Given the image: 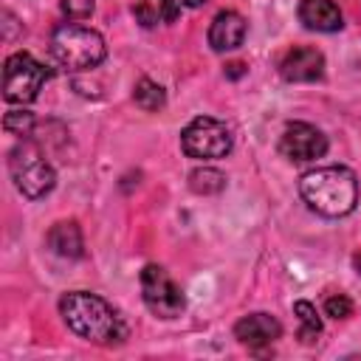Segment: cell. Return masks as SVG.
Returning a JSON list of instances; mask_svg holds the SVG:
<instances>
[{
	"mask_svg": "<svg viewBox=\"0 0 361 361\" xmlns=\"http://www.w3.org/2000/svg\"><path fill=\"white\" fill-rule=\"evenodd\" d=\"M59 313L71 333H76L85 341L113 347L127 338V324L118 316V310L102 299L99 293L87 290H71L59 299Z\"/></svg>",
	"mask_w": 361,
	"mask_h": 361,
	"instance_id": "cell-1",
	"label": "cell"
},
{
	"mask_svg": "<svg viewBox=\"0 0 361 361\" xmlns=\"http://www.w3.org/2000/svg\"><path fill=\"white\" fill-rule=\"evenodd\" d=\"M302 200L322 217H344L358 203V180L347 166H316L299 178Z\"/></svg>",
	"mask_w": 361,
	"mask_h": 361,
	"instance_id": "cell-2",
	"label": "cell"
},
{
	"mask_svg": "<svg viewBox=\"0 0 361 361\" xmlns=\"http://www.w3.org/2000/svg\"><path fill=\"white\" fill-rule=\"evenodd\" d=\"M107 48L99 31L79 25V23H62L51 34V56L65 71H90L104 59Z\"/></svg>",
	"mask_w": 361,
	"mask_h": 361,
	"instance_id": "cell-3",
	"label": "cell"
},
{
	"mask_svg": "<svg viewBox=\"0 0 361 361\" xmlns=\"http://www.w3.org/2000/svg\"><path fill=\"white\" fill-rule=\"evenodd\" d=\"M8 175L17 186V192L25 195L28 200L45 197L56 183L54 166L48 164V158L42 155V149L34 141H20L8 152Z\"/></svg>",
	"mask_w": 361,
	"mask_h": 361,
	"instance_id": "cell-4",
	"label": "cell"
},
{
	"mask_svg": "<svg viewBox=\"0 0 361 361\" xmlns=\"http://www.w3.org/2000/svg\"><path fill=\"white\" fill-rule=\"evenodd\" d=\"M48 76L51 71L39 59H34L25 51H17L6 59V68H3V99L8 104H28L39 96Z\"/></svg>",
	"mask_w": 361,
	"mask_h": 361,
	"instance_id": "cell-5",
	"label": "cell"
},
{
	"mask_svg": "<svg viewBox=\"0 0 361 361\" xmlns=\"http://www.w3.org/2000/svg\"><path fill=\"white\" fill-rule=\"evenodd\" d=\"M180 147L189 158H197V161L223 158L231 152V130L212 116H197L183 127Z\"/></svg>",
	"mask_w": 361,
	"mask_h": 361,
	"instance_id": "cell-6",
	"label": "cell"
},
{
	"mask_svg": "<svg viewBox=\"0 0 361 361\" xmlns=\"http://www.w3.org/2000/svg\"><path fill=\"white\" fill-rule=\"evenodd\" d=\"M141 296H144V305L158 319H175L186 307L183 290L175 285V279L161 265H147L141 271Z\"/></svg>",
	"mask_w": 361,
	"mask_h": 361,
	"instance_id": "cell-7",
	"label": "cell"
},
{
	"mask_svg": "<svg viewBox=\"0 0 361 361\" xmlns=\"http://www.w3.org/2000/svg\"><path fill=\"white\" fill-rule=\"evenodd\" d=\"M279 152L290 161H316L327 152V135L307 121H293L282 130Z\"/></svg>",
	"mask_w": 361,
	"mask_h": 361,
	"instance_id": "cell-8",
	"label": "cell"
},
{
	"mask_svg": "<svg viewBox=\"0 0 361 361\" xmlns=\"http://www.w3.org/2000/svg\"><path fill=\"white\" fill-rule=\"evenodd\" d=\"M279 73L285 82H316L324 73V56L319 48L293 45L279 59Z\"/></svg>",
	"mask_w": 361,
	"mask_h": 361,
	"instance_id": "cell-9",
	"label": "cell"
},
{
	"mask_svg": "<svg viewBox=\"0 0 361 361\" xmlns=\"http://www.w3.org/2000/svg\"><path fill=\"white\" fill-rule=\"evenodd\" d=\"M234 336L245 347H268L282 336V324L271 313H248L234 324Z\"/></svg>",
	"mask_w": 361,
	"mask_h": 361,
	"instance_id": "cell-10",
	"label": "cell"
},
{
	"mask_svg": "<svg viewBox=\"0 0 361 361\" xmlns=\"http://www.w3.org/2000/svg\"><path fill=\"white\" fill-rule=\"evenodd\" d=\"M245 39V20L237 11H220L209 25V45L217 54L240 48Z\"/></svg>",
	"mask_w": 361,
	"mask_h": 361,
	"instance_id": "cell-11",
	"label": "cell"
},
{
	"mask_svg": "<svg viewBox=\"0 0 361 361\" xmlns=\"http://www.w3.org/2000/svg\"><path fill=\"white\" fill-rule=\"evenodd\" d=\"M299 20L305 23V28L322 34H333L344 25L341 8L333 0H299Z\"/></svg>",
	"mask_w": 361,
	"mask_h": 361,
	"instance_id": "cell-12",
	"label": "cell"
},
{
	"mask_svg": "<svg viewBox=\"0 0 361 361\" xmlns=\"http://www.w3.org/2000/svg\"><path fill=\"white\" fill-rule=\"evenodd\" d=\"M48 248L65 259H79L85 254V240H82V228L73 220H62L54 223V228L48 231Z\"/></svg>",
	"mask_w": 361,
	"mask_h": 361,
	"instance_id": "cell-13",
	"label": "cell"
},
{
	"mask_svg": "<svg viewBox=\"0 0 361 361\" xmlns=\"http://www.w3.org/2000/svg\"><path fill=\"white\" fill-rule=\"evenodd\" d=\"M133 14L141 25L152 28L161 23H172L180 14L178 0H133Z\"/></svg>",
	"mask_w": 361,
	"mask_h": 361,
	"instance_id": "cell-14",
	"label": "cell"
},
{
	"mask_svg": "<svg viewBox=\"0 0 361 361\" xmlns=\"http://www.w3.org/2000/svg\"><path fill=\"white\" fill-rule=\"evenodd\" d=\"M133 99H135V104H138L141 110H147V113H155V110H161V107L166 104L164 87L155 85L152 79H141V82L135 85V90H133Z\"/></svg>",
	"mask_w": 361,
	"mask_h": 361,
	"instance_id": "cell-15",
	"label": "cell"
},
{
	"mask_svg": "<svg viewBox=\"0 0 361 361\" xmlns=\"http://www.w3.org/2000/svg\"><path fill=\"white\" fill-rule=\"evenodd\" d=\"M189 186L197 195H217L226 186V175L217 172V169H212V166H203V169H195L189 175Z\"/></svg>",
	"mask_w": 361,
	"mask_h": 361,
	"instance_id": "cell-16",
	"label": "cell"
},
{
	"mask_svg": "<svg viewBox=\"0 0 361 361\" xmlns=\"http://www.w3.org/2000/svg\"><path fill=\"white\" fill-rule=\"evenodd\" d=\"M293 313H296V319H299V338H302V341H313V338L322 333V319H319L316 307L302 299V302L293 305Z\"/></svg>",
	"mask_w": 361,
	"mask_h": 361,
	"instance_id": "cell-17",
	"label": "cell"
},
{
	"mask_svg": "<svg viewBox=\"0 0 361 361\" xmlns=\"http://www.w3.org/2000/svg\"><path fill=\"white\" fill-rule=\"evenodd\" d=\"M34 127V113L28 110H8L3 116V130L11 135H28Z\"/></svg>",
	"mask_w": 361,
	"mask_h": 361,
	"instance_id": "cell-18",
	"label": "cell"
},
{
	"mask_svg": "<svg viewBox=\"0 0 361 361\" xmlns=\"http://www.w3.org/2000/svg\"><path fill=\"white\" fill-rule=\"evenodd\" d=\"M324 313L330 319H350L353 316V302L344 293H330L324 299Z\"/></svg>",
	"mask_w": 361,
	"mask_h": 361,
	"instance_id": "cell-19",
	"label": "cell"
},
{
	"mask_svg": "<svg viewBox=\"0 0 361 361\" xmlns=\"http://www.w3.org/2000/svg\"><path fill=\"white\" fill-rule=\"evenodd\" d=\"M62 11L71 20H85L93 14V0H62Z\"/></svg>",
	"mask_w": 361,
	"mask_h": 361,
	"instance_id": "cell-20",
	"label": "cell"
},
{
	"mask_svg": "<svg viewBox=\"0 0 361 361\" xmlns=\"http://www.w3.org/2000/svg\"><path fill=\"white\" fill-rule=\"evenodd\" d=\"M180 6H186V8H197V6H203L206 0H178Z\"/></svg>",
	"mask_w": 361,
	"mask_h": 361,
	"instance_id": "cell-21",
	"label": "cell"
},
{
	"mask_svg": "<svg viewBox=\"0 0 361 361\" xmlns=\"http://www.w3.org/2000/svg\"><path fill=\"white\" fill-rule=\"evenodd\" d=\"M228 68H231V71H228L231 76H240V73H243V65H240V62H234V65H228Z\"/></svg>",
	"mask_w": 361,
	"mask_h": 361,
	"instance_id": "cell-22",
	"label": "cell"
},
{
	"mask_svg": "<svg viewBox=\"0 0 361 361\" xmlns=\"http://www.w3.org/2000/svg\"><path fill=\"white\" fill-rule=\"evenodd\" d=\"M355 268H358V274H361V254H355Z\"/></svg>",
	"mask_w": 361,
	"mask_h": 361,
	"instance_id": "cell-23",
	"label": "cell"
}]
</instances>
